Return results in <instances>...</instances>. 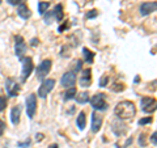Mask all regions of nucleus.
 I'll list each match as a JSON object with an SVG mask.
<instances>
[{
    "mask_svg": "<svg viewBox=\"0 0 157 148\" xmlns=\"http://www.w3.org/2000/svg\"><path fill=\"white\" fill-rule=\"evenodd\" d=\"M102 126V117L98 113L93 111L92 113V131L93 132H98Z\"/></svg>",
    "mask_w": 157,
    "mask_h": 148,
    "instance_id": "13",
    "label": "nucleus"
},
{
    "mask_svg": "<svg viewBox=\"0 0 157 148\" xmlns=\"http://www.w3.org/2000/svg\"><path fill=\"white\" fill-rule=\"evenodd\" d=\"M76 101L78 103H86L88 101H89V93L88 92L78 93V95H76Z\"/></svg>",
    "mask_w": 157,
    "mask_h": 148,
    "instance_id": "18",
    "label": "nucleus"
},
{
    "mask_svg": "<svg viewBox=\"0 0 157 148\" xmlns=\"http://www.w3.org/2000/svg\"><path fill=\"white\" fill-rule=\"evenodd\" d=\"M156 136H157V132L155 131V132H153V134H152V136H151V142H152V143H153V146H156V144H157Z\"/></svg>",
    "mask_w": 157,
    "mask_h": 148,
    "instance_id": "36",
    "label": "nucleus"
},
{
    "mask_svg": "<svg viewBox=\"0 0 157 148\" xmlns=\"http://www.w3.org/2000/svg\"><path fill=\"white\" fill-rule=\"evenodd\" d=\"M7 2L11 4V6H20V4H24L26 0H7Z\"/></svg>",
    "mask_w": 157,
    "mask_h": 148,
    "instance_id": "30",
    "label": "nucleus"
},
{
    "mask_svg": "<svg viewBox=\"0 0 157 148\" xmlns=\"http://www.w3.org/2000/svg\"><path fill=\"white\" fill-rule=\"evenodd\" d=\"M22 60V71H21V81L22 83H25L26 81V79L30 76V73L33 71V59L32 58H22L21 59Z\"/></svg>",
    "mask_w": 157,
    "mask_h": 148,
    "instance_id": "3",
    "label": "nucleus"
},
{
    "mask_svg": "<svg viewBox=\"0 0 157 148\" xmlns=\"http://www.w3.org/2000/svg\"><path fill=\"white\" fill-rule=\"evenodd\" d=\"M75 83H76V72H66L64 75L62 76V80H60V84L63 87H66V88H72L73 85H75Z\"/></svg>",
    "mask_w": 157,
    "mask_h": 148,
    "instance_id": "10",
    "label": "nucleus"
},
{
    "mask_svg": "<svg viewBox=\"0 0 157 148\" xmlns=\"http://www.w3.org/2000/svg\"><path fill=\"white\" fill-rule=\"evenodd\" d=\"M155 101L156 100H155V98H152V97H143V98H141V101H140V103H141V106H143V109H144V107L151 105V103L155 102Z\"/></svg>",
    "mask_w": 157,
    "mask_h": 148,
    "instance_id": "22",
    "label": "nucleus"
},
{
    "mask_svg": "<svg viewBox=\"0 0 157 148\" xmlns=\"http://www.w3.org/2000/svg\"><path fill=\"white\" fill-rule=\"evenodd\" d=\"M98 16V11L97 9H92V11H89L86 13V18H94Z\"/></svg>",
    "mask_w": 157,
    "mask_h": 148,
    "instance_id": "27",
    "label": "nucleus"
},
{
    "mask_svg": "<svg viewBox=\"0 0 157 148\" xmlns=\"http://www.w3.org/2000/svg\"><path fill=\"white\" fill-rule=\"evenodd\" d=\"M51 64H52V62L50 60V59H46V60H43L41 64L37 67V79L38 80H41V81L45 80L47 73L51 70Z\"/></svg>",
    "mask_w": 157,
    "mask_h": 148,
    "instance_id": "4",
    "label": "nucleus"
},
{
    "mask_svg": "<svg viewBox=\"0 0 157 148\" xmlns=\"http://www.w3.org/2000/svg\"><path fill=\"white\" fill-rule=\"evenodd\" d=\"M82 54H84V58H85V62L86 63H93V59H94V54H93L89 49H86V47H84L82 49Z\"/></svg>",
    "mask_w": 157,
    "mask_h": 148,
    "instance_id": "19",
    "label": "nucleus"
},
{
    "mask_svg": "<svg viewBox=\"0 0 157 148\" xmlns=\"http://www.w3.org/2000/svg\"><path fill=\"white\" fill-rule=\"evenodd\" d=\"M17 13H18V16L24 18V20H26L32 16V12H30V9H29L26 7V4L24 3V4H20L18 6V9H17Z\"/></svg>",
    "mask_w": 157,
    "mask_h": 148,
    "instance_id": "14",
    "label": "nucleus"
},
{
    "mask_svg": "<svg viewBox=\"0 0 157 148\" xmlns=\"http://www.w3.org/2000/svg\"><path fill=\"white\" fill-rule=\"evenodd\" d=\"M30 139H28V140H25V142H18L17 143V146H18V148H25V147H29L30 146Z\"/></svg>",
    "mask_w": 157,
    "mask_h": 148,
    "instance_id": "29",
    "label": "nucleus"
},
{
    "mask_svg": "<svg viewBox=\"0 0 157 148\" xmlns=\"http://www.w3.org/2000/svg\"><path fill=\"white\" fill-rule=\"evenodd\" d=\"M43 18H45V22L46 24H51L52 20H54V14H52V11L51 12H47L43 14Z\"/></svg>",
    "mask_w": 157,
    "mask_h": 148,
    "instance_id": "23",
    "label": "nucleus"
},
{
    "mask_svg": "<svg viewBox=\"0 0 157 148\" xmlns=\"http://www.w3.org/2000/svg\"><path fill=\"white\" fill-rule=\"evenodd\" d=\"M60 55H62L63 58H68V56H70V47H68V46L63 47L62 51H60Z\"/></svg>",
    "mask_w": 157,
    "mask_h": 148,
    "instance_id": "26",
    "label": "nucleus"
},
{
    "mask_svg": "<svg viewBox=\"0 0 157 148\" xmlns=\"http://www.w3.org/2000/svg\"><path fill=\"white\" fill-rule=\"evenodd\" d=\"M36 138H37V140H38V142H41V140L43 139V134H37Z\"/></svg>",
    "mask_w": 157,
    "mask_h": 148,
    "instance_id": "38",
    "label": "nucleus"
},
{
    "mask_svg": "<svg viewBox=\"0 0 157 148\" xmlns=\"http://www.w3.org/2000/svg\"><path fill=\"white\" fill-rule=\"evenodd\" d=\"M139 144L140 146H145V135L144 134L140 135V138H139Z\"/></svg>",
    "mask_w": 157,
    "mask_h": 148,
    "instance_id": "35",
    "label": "nucleus"
},
{
    "mask_svg": "<svg viewBox=\"0 0 157 148\" xmlns=\"http://www.w3.org/2000/svg\"><path fill=\"white\" fill-rule=\"evenodd\" d=\"M76 125L80 130H84L85 126H86V117H85V113L84 111H80L78 113V117L76 119Z\"/></svg>",
    "mask_w": 157,
    "mask_h": 148,
    "instance_id": "17",
    "label": "nucleus"
},
{
    "mask_svg": "<svg viewBox=\"0 0 157 148\" xmlns=\"http://www.w3.org/2000/svg\"><path fill=\"white\" fill-rule=\"evenodd\" d=\"M77 95V92H76V88H70L67 92H66V95H64V100L68 101V100H72V98H75V96Z\"/></svg>",
    "mask_w": 157,
    "mask_h": 148,
    "instance_id": "21",
    "label": "nucleus"
},
{
    "mask_svg": "<svg viewBox=\"0 0 157 148\" xmlns=\"http://www.w3.org/2000/svg\"><path fill=\"white\" fill-rule=\"evenodd\" d=\"M111 130H113V132H114L117 136H123L127 132V125H126V123H123L119 119V118H118L117 121L113 122Z\"/></svg>",
    "mask_w": 157,
    "mask_h": 148,
    "instance_id": "9",
    "label": "nucleus"
},
{
    "mask_svg": "<svg viewBox=\"0 0 157 148\" xmlns=\"http://www.w3.org/2000/svg\"><path fill=\"white\" fill-rule=\"evenodd\" d=\"M6 91L8 93V96L16 97L18 95V92H20V85L13 80V79L8 77L7 80H6Z\"/></svg>",
    "mask_w": 157,
    "mask_h": 148,
    "instance_id": "8",
    "label": "nucleus"
},
{
    "mask_svg": "<svg viewBox=\"0 0 157 148\" xmlns=\"http://www.w3.org/2000/svg\"><path fill=\"white\" fill-rule=\"evenodd\" d=\"M0 4H2V0H0Z\"/></svg>",
    "mask_w": 157,
    "mask_h": 148,
    "instance_id": "41",
    "label": "nucleus"
},
{
    "mask_svg": "<svg viewBox=\"0 0 157 148\" xmlns=\"http://www.w3.org/2000/svg\"><path fill=\"white\" fill-rule=\"evenodd\" d=\"M54 85H55V80L54 79H47V80H43L41 87L38 89V96L41 98H46L47 95L54 89Z\"/></svg>",
    "mask_w": 157,
    "mask_h": 148,
    "instance_id": "5",
    "label": "nucleus"
},
{
    "mask_svg": "<svg viewBox=\"0 0 157 148\" xmlns=\"http://www.w3.org/2000/svg\"><path fill=\"white\" fill-rule=\"evenodd\" d=\"M131 143H132V138H131V139H128V140H127V142H126V144H124V147H127V146H128V144H131Z\"/></svg>",
    "mask_w": 157,
    "mask_h": 148,
    "instance_id": "39",
    "label": "nucleus"
},
{
    "mask_svg": "<svg viewBox=\"0 0 157 148\" xmlns=\"http://www.w3.org/2000/svg\"><path fill=\"white\" fill-rule=\"evenodd\" d=\"M152 122V117H147V118H141L139 121V125L143 126V125H147V123H151Z\"/></svg>",
    "mask_w": 157,
    "mask_h": 148,
    "instance_id": "31",
    "label": "nucleus"
},
{
    "mask_svg": "<svg viewBox=\"0 0 157 148\" xmlns=\"http://www.w3.org/2000/svg\"><path fill=\"white\" fill-rule=\"evenodd\" d=\"M20 115H21V107L17 105V106H14L11 111V121L14 126L20 123Z\"/></svg>",
    "mask_w": 157,
    "mask_h": 148,
    "instance_id": "15",
    "label": "nucleus"
},
{
    "mask_svg": "<svg viewBox=\"0 0 157 148\" xmlns=\"http://www.w3.org/2000/svg\"><path fill=\"white\" fill-rule=\"evenodd\" d=\"M36 110H37V96L32 93V95L26 97V113L30 119L36 114Z\"/></svg>",
    "mask_w": 157,
    "mask_h": 148,
    "instance_id": "7",
    "label": "nucleus"
},
{
    "mask_svg": "<svg viewBox=\"0 0 157 148\" xmlns=\"http://www.w3.org/2000/svg\"><path fill=\"white\" fill-rule=\"evenodd\" d=\"M107 81H109V76L104 75V76H102V79L100 80V87H102V88L106 87V85H107Z\"/></svg>",
    "mask_w": 157,
    "mask_h": 148,
    "instance_id": "28",
    "label": "nucleus"
},
{
    "mask_svg": "<svg viewBox=\"0 0 157 148\" xmlns=\"http://www.w3.org/2000/svg\"><path fill=\"white\" fill-rule=\"evenodd\" d=\"M30 43H32V46H38V45H39V39L33 38L32 41H30Z\"/></svg>",
    "mask_w": 157,
    "mask_h": 148,
    "instance_id": "37",
    "label": "nucleus"
},
{
    "mask_svg": "<svg viewBox=\"0 0 157 148\" xmlns=\"http://www.w3.org/2000/svg\"><path fill=\"white\" fill-rule=\"evenodd\" d=\"M114 113L119 119H130V118L135 117L136 107L134 105V102L131 101H121L119 103H117Z\"/></svg>",
    "mask_w": 157,
    "mask_h": 148,
    "instance_id": "1",
    "label": "nucleus"
},
{
    "mask_svg": "<svg viewBox=\"0 0 157 148\" xmlns=\"http://www.w3.org/2000/svg\"><path fill=\"white\" fill-rule=\"evenodd\" d=\"M51 148H58V146H56V144H52V146H51Z\"/></svg>",
    "mask_w": 157,
    "mask_h": 148,
    "instance_id": "40",
    "label": "nucleus"
},
{
    "mask_svg": "<svg viewBox=\"0 0 157 148\" xmlns=\"http://www.w3.org/2000/svg\"><path fill=\"white\" fill-rule=\"evenodd\" d=\"M52 14H54V20H56V21H62L63 17H64L62 4H58V6H55V8H54V11H52Z\"/></svg>",
    "mask_w": 157,
    "mask_h": 148,
    "instance_id": "16",
    "label": "nucleus"
},
{
    "mask_svg": "<svg viewBox=\"0 0 157 148\" xmlns=\"http://www.w3.org/2000/svg\"><path fill=\"white\" fill-rule=\"evenodd\" d=\"M14 41H16V43H14V51H16V56L20 59V60H21V59L24 58V55H25V53H26V43L24 42V38L21 36H16Z\"/></svg>",
    "mask_w": 157,
    "mask_h": 148,
    "instance_id": "6",
    "label": "nucleus"
},
{
    "mask_svg": "<svg viewBox=\"0 0 157 148\" xmlns=\"http://www.w3.org/2000/svg\"><path fill=\"white\" fill-rule=\"evenodd\" d=\"M90 103L93 106V109L96 110H106L107 109V102L104 93H97L90 98Z\"/></svg>",
    "mask_w": 157,
    "mask_h": 148,
    "instance_id": "2",
    "label": "nucleus"
},
{
    "mask_svg": "<svg viewBox=\"0 0 157 148\" xmlns=\"http://www.w3.org/2000/svg\"><path fill=\"white\" fill-rule=\"evenodd\" d=\"M75 71L73 72H76V71H78V70H81V64H82V60H75Z\"/></svg>",
    "mask_w": 157,
    "mask_h": 148,
    "instance_id": "33",
    "label": "nucleus"
},
{
    "mask_svg": "<svg viewBox=\"0 0 157 148\" xmlns=\"http://www.w3.org/2000/svg\"><path fill=\"white\" fill-rule=\"evenodd\" d=\"M7 107V100L4 96H0V111H3Z\"/></svg>",
    "mask_w": 157,
    "mask_h": 148,
    "instance_id": "25",
    "label": "nucleus"
},
{
    "mask_svg": "<svg viewBox=\"0 0 157 148\" xmlns=\"http://www.w3.org/2000/svg\"><path fill=\"white\" fill-rule=\"evenodd\" d=\"M4 130H6V123H4V122H3L2 119H0V136L3 135Z\"/></svg>",
    "mask_w": 157,
    "mask_h": 148,
    "instance_id": "34",
    "label": "nucleus"
},
{
    "mask_svg": "<svg viewBox=\"0 0 157 148\" xmlns=\"http://www.w3.org/2000/svg\"><path fill=\"white\" fill-rule=\"evenodd\" d=\"M111 89L114 92H121V91L124 89V85L123 84H119V83H114V85L111 87Z\"/></svg>",
    "mask_w": 157,
    "mask_h": 148,
    "instance_id": "24",
    "label": "nucleus"
},
{
    "mask_svg": "<svg viewBox=\"0 0 157 148\" xmlns=\"http://www.w3.org/2000/svg\"><path fill=\"white\" fill-rule=\"evenodd\" d=\"M157 8V3L156 2H145L140 6V14L141 16H147L152 12H155Z\"/></svg>",
    "mask_w": 157,
    "mask_h": 148,
    "instance_id": "12",
    "label": "nucleus"
},
{
    "mask_svg": "<svg viewBox=\"0 0 157 148\" xmlns=\"http://www.w3.org/2000/svg\"><path fill=\"white\" fill-rule=\"evenodd\" d=\"M67 28H70V22H68V21H66L64 24H63V25L59 26V32H60V33H62V32H64Z\"/></svg>",
    "mask_w": 157,
    "mask_h": 148,
    "instance_id": "32",
    "label": "nucleus"
},
{
    "mask_svg": "<svg viewBox=\"0 0 157 148\" xmlns=\"http://www.w3.org/2000/svg\"><path fill=\"white\" fill-rule=\"evenodd\" d=\"M90 84H92V70L90 68H85V70H82L80 76V85L88 88L90 87Z\"/></svg>",
    "mask_w": 157,
    "mask_h": 148,
    "instance_id": "11",
    "label": "nucleus"
},
{
    "mask_svg": "<svg viewBox=\"0 0 157 148\" xmlns=\"http://www.w3.org/2000/svg\"><path fill=\"white\" fill-rule=\"evenodd\" d=\"M48 7H50V3L48 2H39L38 3V12L41 14H45L47 12Z\"/></svg>",
    "mask_w": 157,
    "mask_h": 148,
    "instance_id": "20",
    "label": "nucleus"
}]
</instances>
